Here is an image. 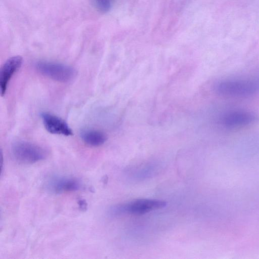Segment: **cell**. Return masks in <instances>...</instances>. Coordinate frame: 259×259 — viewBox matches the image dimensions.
Instances as JSON below:
<instances>
[{"label":"cell","instance_id":"6da1fadb","mask_svg":"<svg viewBox=\"0 0 259 259\" xmlns=\"http://www.w3.org/2000/svg\"><path fill=\"white\" fill-rule=\"evenodd\" d=\"M213 89L220 96L230 98H246L259 91V81L252 79H226L217 82Z\"/></svg>","mask_w":259,"mask_h":259},{"label":"cell","instance_id":"7a4b0ae2","mask_svg":"<svg viewBox=\"0 0 259 259\" xmlns=\"http://www.w3.org/2000/svg\"><path fill=\"white\" fill-rule=\"evenodd\" d=\"M167 205L164 200L154 199H139L126 203L112 206L109 209L110 214L117 217L125 214H143L152 210L165 207Z\"/></svg>","mask_w":259,"mask_h":259},{"label":"cell","instance_id":"3957f363","mask_svg":"<svg viewBox=\"0 0 259 259\" xmlns=\"http://www.w3.org/2000/svg\"><path fill=\"white\" fill-rule=\"evenodd\" d=\"M12 152L15 159L24 164H32L45 159L47 152L41 147L25 141L13 144Z\"/></svg>","mask_w":259,"mask_h":259},{"label":"cell","instance_id":"277c9868","mask_svg":"<svg viewBox=\"0 0 259 259\" xmlns=\"http://www.w3.org/2000/svg\"><path fill=\"white\" fill-rule=\"evenodd\" d=\"M35 67L40 73L61 82L72 81L77 74L74 68L61 63L40 61L36 63Z\"/></svg>","mask_w":259,"mask_h":259},{"label":"cell","instance_id":"5b68a950","mask_svg":"<svg viewBox=\"0 0 259 259\" xmlns=\"http://www.w3.org/2000/svg\"><path fill=\"white\" fill-rule=\"evenodd\" d=\"M255 115L243 110H231L221 116L219 123L225 128L232 130L242 127L253 122Z\"/></svg>","mask_w":259,"mask_h":259},{"label":"cell","instance_id":"8992f818","mask_svg":"<svg viewBox=\"0 0 259 259\" xmlns=\"http://www.w3.org/2000/svg\"><path fill=\"white\" fill-rule=\"evenodd\" d=\"M40 116L44 126L48 132L65 136L73 135L68 124L61 118L48 112L41 113Z\"/></svg>","mask_w":259,"mask_h":259},{"label":"cell","instance_id":"52a82bcc","mask_svg":"<svg viewBox=\"0 0 259 259\" xmlns=\"http://www.w3.org/2000/svg\"><path fill=\"white\" fill-rule=\"evenodd\" d=\"M22 63L23 58L20 56H15L9 58L1 67L0 70V90L2 96L5 94L11 78L21 67Z\"/></svg>","mask_w":259,"mask_h":259},{"label":"cell","instance_id":"ba28073f","mask_svg":"<svg viewBox=\"0 0 259 259\" xmlns=\"http://www.w3.org/2000/svg\"><path fill=\"white\" fill-rule=\"evenodd\" d=\"M48 189L54 193L73 192L80 189V182L76 178L59 176L52 178L48 182Z\"/></svg>","mask_w":259,"mask_h":259},{"label":"cell","instance_id":"9c48e42d","mask_svg":"<svg viewBox=\"0 0 259 259\" xmlns=\"http://www.w3.org/2000/svg\"><path fill=\"white\" fill-rule=\"evenodd\" d=\"M82 140L88 145L98 147L103 145L107 137L103 132L95 130H84L80 133Z\"/></svg>","mask_w":259,"mask_h":259},{"label":"cell","instance_id":"30bf717a","mask_svg":"<svg viewBox=\"0 0 259 259\" xmlns=\"http://www.w3.org/2000/svg\"><path fill=\"white\" fill-rule=\"evenodd\" d=\"M78 203H79V206L81 207V209H85V208L87 206V204L84 200H79L78 202Z\"/></svg>","mask_w":259,"mask_h":259}]
</instances>
